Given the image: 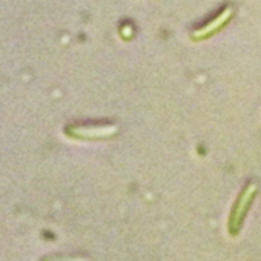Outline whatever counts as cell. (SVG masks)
<instances>
[{"mask_svg": "<svg viewBox=\"0 0 261 261\" xmlns=\"http://www.w3.org/2000/svg\"><path fill=\"white\" fill-rule=\"evenodd\" d=\"M256 195V185L255 183H249L244 186L243 192L240 194L233 209H232V214H230V218H229V229H230V233H238L241 224H243V220L250 207V203L253 201Z\"/></svg>", "mask_w": 261, "mask_h": 261, "instance_id": "obj_1", "label": "cell"}, {"mask_svg": "<svg viewBox=\"0 0 261 261\" xmlns=\"http://www.w3.org/2000/svg\"><path fill=\"white\" fill-rule=\"evenodd\" d=\"M117 133L115 127L108 126V127H89V129H71L69 134L74 137H82V139H105V137H111Z\"/></svg>", "mask_w": 261, "mask_h": 261, "instance_id": "obj_3", "label": "cell"}, {"mask_svg": "<svg viewBox=\"0 0 261 261\" xmlns=\"http://www.w3.org/2000/svg\"><path fill=\"white\" fill-rule=\"evenodd\" d=\"M232 14H233V10H232V8H229V7L224 8L223 11H220V14H218L214 20H211V22H209L207 25H204L201 30H197V31L192 34V39H194V40H204V39H207V37L217 34L224 25L229 23Z\"/></svg>", "mask_w": 261, "mask_h": 261, "instance_id": "obj_2", "label": "cell"}]
</instances>
